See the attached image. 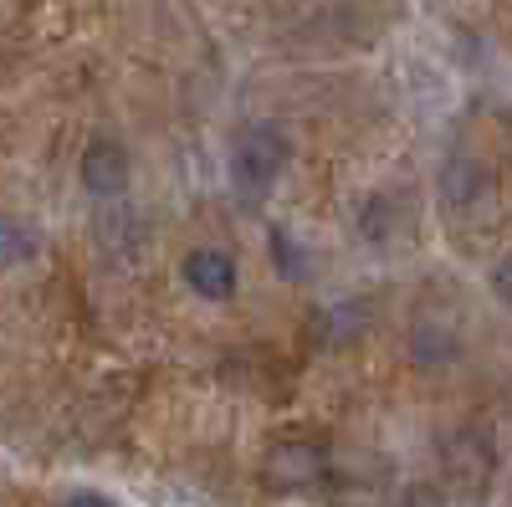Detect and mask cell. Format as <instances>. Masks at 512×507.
<instances>
[{"label":"cell","instance_id":"cell-6","mask_svg":"<svg viewBox=\"0 0 512 507\" xmlns=\"http://www.w3.org/2000/svg\"><path fill=\"white\" fill-rule=\"evenodd\" d=\"M62 507H113V502L98 492H72V497H62Z\"/></svg>","mask_w":512,"mask_h":507},{"label":"cell","instance_id":"cell-2","mask_svg":"<svg viewBox=\"0 0 512 507\" xmlns=\"http://www.w3.org/2000/svg\"><path fill=\"white\" fill-rule=\"evenodd\" d=\"M82 185H88L98 200L123 195V185H128V154H123L113 139L88 144V154H82Z\"/></svg>","mask_w":512,"mask_h":507},{"label":"cell","instance_id":"cell-5","mask_svg":"<svg viewBox=\"0 0 512 507\" xmlns=\"http://www.w3.org/2000/svg\"><path fill=\"white\" fill-rule=\"evenodd\" d=\"M36 251H41L36 231H26L21 221H0V272H6V267H26Z\"/></svg>","mask_w":512,"mask_h":507},{"label":"cell","instance_id":"cell-4","mask_svg":"<svg viewBox=\"0 0 512 507\" xmlns=\"http://www.w3.org/2000/svg\"><path fill=\"white\" fill-rule=\"evenodd\" d=\"M185 282H190V292H200V298L221 303V298L236 292V262L226 257V251H190Z\"/></svg>","mask_w":512,"mask_h":507},{"label":"cell","instance_id":"cell-3","mask_svg":"<svg viewBox=\"0 0 512 507\" xmlns=\"http://www.w3.org/2000/svg\"><path fill=\"white\" fill-rule=\"evenodd\" d=\"M318 472H323V451H318V446H308V441H287V446H277V451H272V461H267L272 487H287V492L313 487V477H318Z\"/></svg>","mask_w":512,"mask_h":507},{"label":"cell","instance_id":"cell-1","mask_svg":"<svg viewBox=\"0 0 512 507\" xmlns=\"http://www.w3.org/2000/svg\"><path fill=\"white\" fill-rule=\"evenodd\" d=\"M287 164V139L272 123H251V129L231 144V190L241 205H262Z\"/></svg>","mask_w":512,"mask_h":507},{"label":"cell","instance_id":"cell-7","mask_svg":"<svg viewBox=\"0 0 512 507\" xmlns=\"http://www.w3.org/2000/svg\"><path fill=\"white\" fill-rule=\"evenodd\" d=\"M497 287H502V298L512 303V267H502V272H497Z\"/></svg>","mask_w":512,"mask_h":507}]
</instances>
